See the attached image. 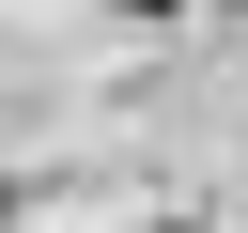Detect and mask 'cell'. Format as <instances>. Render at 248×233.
I'll list each match as a JSON object with an SVG mask.
<instances>
[{
    "label": "cell",
    "instance_id": "cell-1",
    "mask_svg": "<svg viewBox=\"0 0 248 233\" xmlns=\"http://www.w3.org/2000/svg\"><path fill=\"white\" fill-rule=\"evenodd\" d=\"M0 217H16V186H0Z\"/></svg>",
    "mask_w": 248,
    "mask_h": 233
}]
</instances>
